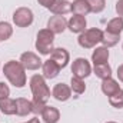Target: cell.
I'll return each mask as SVG.
<instances>
[{"instance_id": "83f0119b", "label": "cell", "mask_w": 123, "mask_h": 123, "mask_svg": "<svg viewBox=\"0 0 123 123\" xmlns=\"http://www.w3.org/2000/svg\"><path fill=\"white\" fill-rule=\"evenodd\" d=\"M10 96V89L4 82H0V100Z\"/></svg>"}, {"instance_id": "603a6c76", "label": "cell", "mask_w": 123, "mask_h": 123, "mask_svg": "<svg viewBox=\"0 0 123 123\" xmlns=\"http://www.w3.org/2000/svg\"><path fill=\"white\" fill-rule=\"evenodd\" d=\"M13 34V27L7 22H0V42H6L12 37Z\"/></svg>"}, {"instance_id": "836d02e7", "label": "cell", "mask_w": 123, "mask_h": 123, "mask_svg": "<svg viewBox=\"0 0 123 123\" xmlns=\"http://www.w3.org/2000/svg\"><path fill=\"white\" fill-rule=\"evenodd\" d=\"M122 49H123V46H122Z\"/></svg>"}, {"instance_id": "7c38bea8", "label": "cell", "mask_w": 123, "mask_h": 123, "mask_svg": "<svg viewBox=\"0 0 123 123\" xmlns=\"http://www.w3.org/2000/svg\"><path fill=\"white\" fill-rule=\"evenodd\" d=\"M53 97L56 99V100H59V102H66V100H69L70 99V96H72V89L67 86V85H64V83H57L55 87H53Z\"/></svg>"}, {"instance_id": "5b68a950", "label": "cell", "mask_w": 123, "mask_h": 123, "mask_svg": "<svg viewBox=\"0 0 123 123\" xmlns=\"http://www.w3.org/2000/svg\"><path fill=\"white\" fill-rule=\"evenodd\" d=\"M33 12L29 7H19L13 13V23L17 27H29L33 23Z\"/></svg>"}, {"instance_id": "d6986e66", "label": "cell", "mask_w": 123, "mask_h": 123, "mask_svg": "<svg viewBox=\"0 0 123 123\" xmlns=\"http://www.w3.org/2000/svg\"><path fill=\"white\" fill-rule=\"evenodd\" d=\"M0 110L1 113L4 115H16V100L10 99V97H6V99H1L0 100Z\"/></svg>"}, {"instance_id": "44dd1931", "label": "cell", "mask_w": 123, "mask_h": 123, "mask_svg": "<svg viewBox=\"0 0 123 123\" xmlns=\"http://www.w3.org/2000/svg\"><path fill=\"white\" fill-rule=\"evenodd\" d=\"M106 31L112 33V34H120L123 31V19L122 17H115L112 19L107 26H106Z\"/></svg>"}, {"instance_id": "6da1fadb", "label": "cell", "mask_w": 123, "mask_h": 123, "mask_svg": "<svg viewBox=\"0 0 123 123\" xmlns=\"http://www.w3.org/2000/svg\"><path fill=\"white\" fill-rule=\"evenodd\" d=\"M3 73L14 87H25V85H26V69L23 67V64L20 62L9 60L3 66Z\"/></svg>"}, {"instance_id": "484cf974", "label": "cell", "mask_w": 123, "mask_h": 123, "mask_svg": "<svg viewBox=\"0 0 123 123\" xmlns=\"http://www.w3.org/2000/svg\"><path fill=\"white\" fill-rule=\"evenodd\" d=\"M87 3L90 6V12H93V13H100L106 7V1L105 0H87Z\"/></svg>"}, {"instance_id": "cb8c5ba5", "label": "cell", "mask_w": 123, "mask_h": 123, "mask_svg": "<svg viewBox=\"0 0 123 123\" xmlns=\"http://www.w3.org/2000/svg\"><path fill=\"white\" fill-rule=\"evenodd\" d=\"M119 39H120V34H112V33H109V31H103V39H102V43H103V46L105 47H112V46H115L117 42H119Z\"/></svg>"}, {"instance_id": "d4e9b609", "label": "cell", "mask_w": 123, "mask_h": 123, "mask_svg": "<svg viewBox=\"0 0 123 123\" xmlns=\"http://www.w3.org/2000/svg\"><path fill=\"white\" fill-rule=\"evenodd\" d=\"M109 103L116 107V109H122L123 107V90L120 89L119 92H116L115 94L109 96Z\"/></svg>"}, {"instance_id": "1f68e13d", "label": "cell", "mask_w": 123, "mask_h": 123, "mask_svg": "<svg viewBox=\"0 0 123 123\" xmlns=\"http://www.w3.org/2000/svg\"><path fill=\"white\" fill-rule=\"evenodd\" d=\"M27 123H40V120H39L37 117H34V119H30V120H29Z\"/></svg>"}, {"instance_id": "d6a6232c", "label": "cell", "mask_w": 123, "mask_h": 123, "mask_svg": "<svg viewBox=\"0 0 123 123\" xmlns=\"http://www.w3.org/2000/svg\"><path fill=\"white\" fill-rule=\"evenodd\" d=\"M106 123H116V122H106Z\"/></svg>"}, {"instance_id": "4dcf8cb0", "label": "cell", "mask_w": 123, "mask_h": 123, "mask_svg": "<svg viewBox=\"0 0 123 123\" xmlns=\"http://www.w3.org/2000/svg\"><path fill=\"white\" fill-rule=\"evenodd\" d=\"M117 77H119L120 82H123V64H120L117 67Z\"/></svg>"}, {"instance_id": "ac0fdd59", "label": "cell", "mask_w": 123, "mask_h": 123, "mask_svg": "<svg viewBox=\"0 0 123 123\" xmlns=\"http://www.w3.org/2000/svg\"><path fill=\"white\" fill-rule=\"evenodd\" d=\"M72 12L74 14L86 16L87 13H90V6H89L87 0H74L72 3Z\"/></svg>"}, {"instance_id": "ba28073f", "label": "cell", "mask_w": 123, "mask_h": 123, "mask_svg": "<svg viewBox=\"0 0 123 123\" xmlns=\"http://www.w3.org/2000/svg\"><path fill=\"white\" fill-rule=\"evenodd\" d=\"M67 27V20L63 17V16H52L49 20H47V29L52 30L55 34H59V33H63Z\"/></svg>"}, {"instance_id": "3957f363", "label": "cell", "mask_w": 123, "mask_h": 123, "mask_svg": "<svg viewBox=\"0 0 123 123\" xmlns=\"http://www.w3.org/2000/svg\"><path fill=\"white\" fill-rule=\"evenodd\" d=\"M53 40H55V33L49 29H42L37 33L36 37V49L39 50L40 55H50L53 50Z\"/></svg>"}, {"instance_id": "7402d4cb", "label": "cell", "mask_w": 123, "mask_h": 123, "mask_svg": "<svg viewBox=\"0 0 123 123\" xmlns=\"http://www.w3.org/2000/svg\"><path fill=\"white\" fill-rule=\"evenodd\" d=\"M70 89L74 93H77V94H82V93H85V90H86V85H85L83 79L73 76L72 80H70Z\"/></svg>"}, {"instance_id": "4fadbf2b", "label": "cell", "mask_w": 123, "mask_h": 123, "mask_svg": "<svg viewBox=\"0 0 123 123\" xmlns=\"http://www.w3.org/2000/svg\"><path fill=\"white\" fill-rule=\"evenodd\" d=\"M53 14H57V16H63L66 13H70L72 12V3L67 1V0H56L55 4L49 9Z\"/></svg>"}, {"instance_id": "9a60e30c", "label": "cell", "mask_w": 123, "mask_h": 123, "mask_svg": "<svg viewBox=\"0 0 123 123\" xmlns=\"http://www.w3.org/2000/svg\"><path fill=\"white\" fill-rule=\"evenodd\" d=\"M119 90H120L119 83L116 80H113L112 77L102 80V92L105 93L106 96H112V94H115V93L119 92Z\"/></svg>"}, {"instance_id": "2e32d148", "label": "cell", "mask_w": 123, "mask_h": 123, "mask_svg": "<svg viewBox=\"0 0 123 123\" xmlns=\"http://www.w3.org/2000/svg\"><path fill=\"white\" fill-rule=\"evenodd\" d=\"M107 60H109V50H107V47H105V46L96 47V50L92 55L93 63L94 64H103V63H107Z\"/></svg>"}, {"instance_id": "30bf717a", "label": "cell", "mask_w": 123, "mask_h": 123, "mask_svg": "<svg viewBox=\"0 0 123 123\" xmlns=\"http://www.w3.org/2000/svg\"><path fill=\"white\" fill-rule=\"evenodd\" d=\"M67 27L72 33H83L86 30V17L80 14H74L67 22Z\"/></svg>"}, {"instance_id": "e0dca14e", "label": "cell", "mask_w": 123, "mask_h": 123, "mask_svg": "<svg viewBox=\"0 0 123 123\" xmlns=\"http://www.w3.org/2000/svg\"><path fill=\"white\" fill-rule=\"evenodd\" d=\"M29 113H31V102L30 100L23 99V97L16 99V115L26 116Z\"/></svg>"}, {"instance_id": "ffe728a7", "label": "cell", "mask_w": 123, "mask_h": 123, "mask_svg": "<svg viewBox=\"0 0 123 123\" xmlns=\"http://www.w3.org/2000/svg\"><path fill=\"white\" fill-rule=\"evenodd\" d=\"M94 74L99 77V79H109L112 77V67L107 64V63H103V64H94V69H93Z\"/></svg>"}, {"instance_id": "5bb4252c", "label": "cell", "mask_w": 123, "mask_h": 123, "mask_svg": "<svg viewBox=\"0 0 123 123\" xmlns=\"http://www.w3.org/2000/svg\"><path fill=\"white\" fill-rule=\"evenodd\" d=\"M42 119L44 123H57L60 119V112L53 106H46L42 112Z\"/></svg>"}, {"instance_id": "f546056e", "label": "cell", "mask_w": 123, "mask_h": 123, "mask_svg": "<svg viewBox=\"0 0 123 123\" xmlns=\"http://www.w3.org/2000/svg\"><path fill=\"white\" fill-rule=\"evenodd\" d=\"M37 1H39V4H42L43 7L50 9V7L55 4V1H56V0H37Z\"/></svg>"}, {"instance_id": "f1b7e54d", "label": "cell", "mask_w": 123, "mask_h": 123, "mask_svg": "<svg viewBox=\"0 0 123 123\" xmlns=\"http://www.w3.org/2000/svg\"><path fill=\"white\" fill-rule=\"evenodd\" d=\"M116 13L119 14V17L123 19V0H117L116 1Z\"/></svg>"}, {"instance_id": "4316f807", "label": "cell", "mask_w": 123, "mask_h": 123, "mask_svg": "<svg viewBox=\"0 0 123 123\" xmlns=\"http://www.w3.org/2000/svg\"><path fill=\"white\" fill-rule=\"evenodd\" d=\"M44 107H46V103H43V102H39V100H31V113H34V115H42V112L44 110Z\"/></svg>"}, {"instance_id": "52a82bcc", "label": "cell", "mask_w": 123, "mask_h": 123, "mask_svg": "<svg viewBox=\"0 0 123 123\" xmlns=\"http://www.w3.org/2000/svg\"><path fill=\"white\" fill-rule=\"evenodd\" d=\"M20 63L23 64V67L25 69H27V70H37L39 67H42V60H40V57L36 55V53H33V52H25V53H22V56H20Z\"/></svg>"}, {"instance_id": "277c9868", "label": "cell", "mask_w": 123, "mask_h": 123, "mask_svg": "<svg viewBox=\"0 0 123 123\" xmlns=\"http://www.w3.org/2000/svg\"><path fill=\"white\" fill-rule=\"evenodd\" d=\"M103 39V31L100 29H87L83 33H80V36L77 37V43L83 47V49H92L97 43H102Z\"/></svg>"}, {"instance_id": "7a4b0ae2", "label": "cell", "mask_w": 123, "mask_h": 123, "mask_svg": "<svg viewBox=\"0 0 123 123\" xmlns=\"http://www.w3.org/2000/svg\"><path fill=\"white\" fill-rule=\"evenodd\" d=\"M30 90L33 93V99L46 103L50 97V89L46 85V80L40 74H34L30 79Z\"/></svg>"}, {"instance_id": "8fae6325", "label": "cell", "mask_w": 123, "mask_h": 123, "mask_svg": "<svg viewBox=\"0 0 123 123\" xmlns=\"http://www.w3.org/2000/svg\"><path fill=\"white\" fill-rule=\"evenodd\" d=\"M42 70H43V77L44 79H55L60 72V66L55 60L49 59L42 64Z\"/></svg>"}, {"instance_id": "9c48e42d", "label": "cell", "mask_w": 123, "mask_h": 123, "mask_svg": "<svg viewBox=\"0 0 123 123\" xmlns=\"http://www.w3.org/2000/svg\"><path fill=\"white\" fill-rule=\"evenodd\" d=\"M50 59L56 62V63L60 66V69H63V67L67 66V63L70 60V55H69V52H67L64 47H56V49L52 50Z\"/></svg>"}, {"instance_id": "8992f818", "label": "cell", "mask_w": 123, "mask_h": 123, "mask_svg": "<svg viewBox=\"0 0 123 123\" xmlns=\"http://www.w3.org/2000/svg\"><path fill=\"white\" fill-rule=\"evenodd\" d=\"M72 73H73V76L80 77V79H85V77L90 76V73H92L90 63L86 60L85 57L76 59L73 62V64H72Z\"/></svg>"}]
</instances>
